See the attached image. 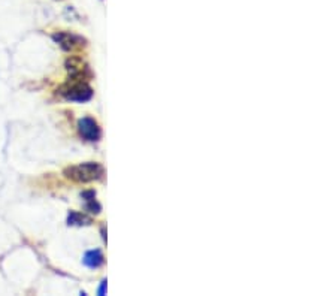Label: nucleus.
I'll list each match as a JSON object with an SVG mask.
<instances>
[{
  "label": "nucleus",
  "mask_w": 336,
  "mask_h": 296,
  "mask_svg": "<svg viewBox=\"0 0 336 296\" xmlns=\"http://www.w3.org/2000/svg\"><path fill=\"white\" fill-rule=\"evenodd\" d=\"M64 175L69 180H74L78 183H90V181L102 178L104 168H102V165H99L96 161H87V163H81L77 166L68 168L64 171Z\"/></svg>",
  "instance_id": "f257e3e1"
},
{
  "label": "nucleus",
  "mask_w": 336,
  "mask_h": 296,
  "mask_svg": "<svg viewBox=\"0 0 336 296\" xmlns=\"http://www.w3.org/2000/svg\"><path fill=\"white\" fill-rule=\"evenodd\" d=\"M61 94L68 101H75V102H87L93 97V88L87 82H75L64 88Z\"/></svg>",
  "instance_id": "f03ea898"
},
{
  "label": "nucleus",
  "mask_w": 336,
  "mask_h": 296,
  "mask_svg": "<svg viewBox=\"0 0 336 296\" xmlns=\"http://www.w3.org/2000/svg\"><path fill=\"white\" fill-rule=\"evenodd\" d=\"M78 130L85 141L93 142V141L100 139V127L96 123V120H93L90 117H84L78 121Z\"/></svg>",
  "instance_id": "7ed1b4c3"
},
{
  "label": "nucleus",
  "mask_w": 336,
  "mask_h": 296,
  "mask_svg": "<svg viewBox=\"0 0 336 296\" xmlns=\"http://www.w3.org/2000/svg\"><path fill=\"white\" fill-rule=\"evenodd\" d=\"M52 39L64 50V51H72L75 48L82 47L84 39L79 38L77 35L71 33V31H57L52 35Z\"/></svg>",
  "instance_id": "20e7f679"
},
{
  "label": "nucleus",
  "mask_w": 336,
  "mask_h": 296,
  "mask_svg": "<svg viewBox=\"0 0 336 296\" xmlns=\"http://www.w3.org/2000/svg\"><path fill=\"white\" fill-rule=\"evenodd\" d=\"M104 254L99 250H90L84 254V265L88 268H99L104 264Z\"/></svg>",
  "instance_id": "39448f33"
},
{
  "label": "nucleus",
  "mask_w": 336,
  "mask_h": 296,
  "mask_svg": "<svg viewBox=\"0 0 336 296\" xmlns=\"http://www.w3.org/2000/svg\"><path fill=\"white\" fill-rule=\"evenodd\" d=\"M68 223L72 226H81V224H90V218L84 214H79L77 211H72L68 217Z\"/></svg>",
  "instance_id": "423d86ee"
},
{
  "label": "nucleus",
  "mask_w": 336,
  "mask_h": 296,
  "mask_svg": "<svg viewBox=\"0 0 336 296\" xmlns=\"http://www.w3.org/2000/svg\"><path fill=\"white\" fill-rule=\"evenodd\" d=\"M85 201H87V205H85V207H87V210H88L90 213H96V214L100 213V205L96 202L94 198H90V199H85Z\"/></svg>",
  "instance_id": "0eeeda50"
},
{
  "label": "nucleus",
  "mask_w": 336,
  "mask_h": 296,
  "mask_svg": "<svg viewBox=\"0 0 336 296\" xmlns=\"http://www.w3.org/2000/svg\"><path fill=\"white\" fill-rule=\"evenodd\" d=\"M105 290H106V280H104V281H102V284H100L99 295H105Z\"/></svg>",
  "instance_id": "6e6552de"
}]
</instances>
